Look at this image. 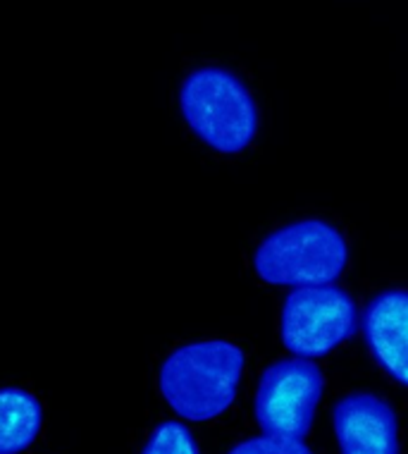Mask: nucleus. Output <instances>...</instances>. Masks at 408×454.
<instances>
[{"instance_id":"1","label":"nucleus","mask_w":408,"mask_h":454,"mask_svg":"<svg viewBox=\"0 0 408 454\" xmlns=\"http://www.w3.org/2000/svg\"><path fill=\"white\" fill-rule=\"evenodd\" d=\"M243 364V352L227 340L189 342L163 361L158 385L174 414L204 423L232 407Z\"/></svg>"},{"instance_id":"2","label":"nucleus","mask_w":408,"mask_h":454,"mask_svg":"<svg viewBox=\"0 0 408 454\" xmlns=\"http://www.w3.org/2000/svg\"><path fill=\"white\" fill-rule=\"evenodd\" d=\"M180 108L191 132L218 153H242L258 134L260 110L251 89L225 67L189 72L180 89Z\"/></svg>"},{"instance_id":"3","label":"nucleus","mask_w":408,"mask_h":454,"mask_svg":"<svg viewBox=\"0 0 408 454\" xmlns=\"http://www.w3.org/2000/svg\"><path fill=\"white\" fill-rule=\"evenodd\" d=\"M349 263V244L337 227L306 218L280 227L258 244L253 270L267 285H332Z\"/></svg>"},{"instance_id":"4","label":"nucleus","mask_w":408,"mask_h":454,"mask_svg":"<svg viewBox=\"0 0 408 454\" xmlns=\"http://www.w3.org/2000/svg\"><path fill=\"white\" fill-rule=\"evenodd\" d=\"M282 342L301 359L337 349L358 330V309L349 292L335 285L294 287L282 306Z\"/></svg>"},{"instance_id":"5","label":"nucleus","mask_w":408,"mask_h":454,"mask_svg":"<svg viewBox=\"0 0 408 454\" xmlns=\"http://www.w3.org/2000/svg\"><path fill=\"white\" fill-rule=\"evenodd\" d=\"M325 376L311 359H282L263 371L253 414L266 435L304 440L315 421Z\"/></svg>"},{"instance_id":"6","label":"nucleus","mask_w":408,"mask_h":454,"mask_svg":"<svg viewBox=\"0 0 408 454\" xmlns=\"http://www.w3.org/2000/svg\"><path fill=\"white\" fill-rule=\"evenodd\" d=\"M332 426L342 454H399V421L387 400L351 392L332 409Z\"/></svg>"},{"instance_id":"7","label":"nucleus","mask_w":408,"mask_h":454,"mask_svg":"<svg viewBox=\"0 0 408 454\" xmlns=\"http://www.w3.org/2000/svg\"><path fill=\"white\" fill-rule=\"evenodd\" d=\"M363 335L373 359L408 387V290H385L370 299Z\"/></svg>"},{"instance_id":"8","label":"nucleus","mask_w":408,"mask_h":454,"mask_svg":"<svg viewBox=\"0 0 408 454\" xmlns=\"http://www.w3.org/2000/svg\"><path fill=\"white\" fill-rule=\"evenodd\" d=\"M43 426V409L22 387L0 390V454H19L34 445Z\"/></svg>"},{"instance_id":"9","label":"nucleus","mask_w":408,"mask_h":454,"mask_svg":"<svg viewBox=\"0 0 408 454\" xmlns=\"http://www.w3.org/2000/svg\"><path fill=\"white\" fill-rule=\"evenodd\" d=\"M142 454H201V450L184 423L166 421L150 433Z\"/></svg>"},{"instance_id":"10","label":"nucleus","mask_w":408,"mask_h":454,"mask_svg":"<svg viewBox=\"0 0 408 454\" xmlns=\"http://www.w3.org/2000/svg\"><path fill=\"white\" fill-rule=\"evenodd\" d=\"M227 454H315L304 440L280 438V435H260L236 442Z\"/></svg>"}]
</instances>
